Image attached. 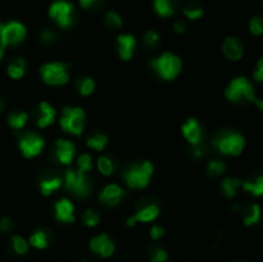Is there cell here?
<instances>
[{
	"label": "cell",
	"instance_id": "obj_21",
	"mask_svg": "<svg viewBox=\"0 0 263 262\" xmlns=\"http://www.w3.org/2000/svg\"><path fill=\"white\" fill-rule=\"evenodd\" d=\"M239 187H241V181L235 178H227L221 183V190L227 198H234Z\"/></svg>",
	"mask_w": 263,
	"mask_h": 262
},
{
	"label": "cell",
	"instance_id": "obj_9",
	"mask_svg": "<svg viewBox=\"0 0 263 262\" xmlns=\"http://www.w3.org/2000/svg\"><path fill=\"white\" fill-rule=\"evenodd\" d=\"M68 66L62 62L44 64L41 67V77L44 82L49 85H64L70 80V75L67 71Z\"/></svg>",
	"mask_w": 263,
	"mask_h": 262
},
{
	"label": "cell",
	"instance_id": "obj_26",
	"mask_svg": "<svg viewBox=\"0 0 263 262\" xmlns=\"http://www.w3.org/2000/svg\"><path fill=\"white\" fill-rule=\"evenodd\" d=\"M108 143V138L104 134H94L87 139V146L95 151H103Z\"/></svg>",
	"mask_w": 263,
	"mask_h": 262
},
{
	"label": "cell",
	"instance_id": "obj_20",
	"mask_svg": "<svg viewBox=\"0 0 263 262\" xmlns=\"http://www.w3.org/2000/svg\"><path fill=\"white\" fill-rule=\"evenodd\" d=\"M241 187H243L244 190L250 193L251 195L260 197V195H263V175L257 176L254 180L244 181V183H241Z\"/></svg>",
	"mask_w": 263,
	"mask_h": 262
},
{
	"label": "cell",
	"instance_id": "obj_24",
	"mask_svg": "<svg viewBox=\"0 0 263 262\" xmlns=\"http://www.w3.org/2000/svg\"><path fill=\"white\" fill-rule=\"evenodd\" d=\"M260 220V207L258 204H251L244 211V224L246 226H251V225L258 224Z\"/></svg>",
	"mask_w": 263,
	"mask_h": 262
},
{
	"label": "cell",
	"instance_id": "obj_42",
	"mask_svg": "<svg viewBox=\"0 0 263 262\" xmlns=\"http://www.w3.org/2000/svg\"><path fill=\"white\" fill-rule=\"evenodd\" d=\"M167 261V252L165 249H158L154 252L153 257H152V262H166Z\"/></svg>",
	"mask_w": 263,
	"mask_h": 262
},
{
	"label": "cell",
	"instance_id": "obj_36",
	"mask_svg": "<svg viewBox=\"0 0 263 262\" xmlns=\"http://www.w3.org/2000/svg\"><path fill=\"white\" fill-rule=\"evenodd\" d=\"M77 165H78V171L85 174L86 171L91 170V167H93V161H91L90 155L84 153V155H81L80 157H78Z\"/></svg>",
	"mask_w": 263,
	"mask_h": 262
},
{
	"label": "cell",
	"instance_id": "obj_18",
	"mask_svg": "<svg viewBox=\"0 0 263 262\" xmlns=\"http://www.w3.org/2000/svg\"><path fill=\"white\" fill-rule=\"evenodd\" d=\"M154 11L163 18L172 17L179 8V0H154Z\"/></svg>",
	"mask_w": 263,
	"mask_h": 262
},
{
	"label": "cell",
	"instance_id": "obj_7",
	"mask_svg": "<svg viewBox=\"0 0 263 262\" xmlns=\"http://www.w3.org/2000/svg\"><path fill=\"white\" fill-rule=\"evenodd\" d=\"M64 185H66V189L70 190L77 198H86L91 190L89 180L85 178V174L80 171H73V170L66 171Z\"/></svg>",
	"mask_w": 263,
	"mask_h": 262
},
{
	"label": "cell",
	"instance_id": "obj_35",
	"mask_svg": "<svg viewBox=\"0 0 263 262\" xmlns=\"http://www.w3.org/2000/svg\"><path fill=\"white\" fill-rule=\"evenodd\" d=\"M12 245L15 252L18 254H25L27 253V250H29V244H27V242L22 236H13Z\"/></svg>",
	"mask_w": 263,
	"mask_h": 262
},
{
	"label": "cell",
	"instance_id": "obj_38",
	"mask_svg": "<svg viewBox=\"0 0 263 262\" xmlns=\"http://www.w3.org/2000/svg\"><path fill=\"white\" fill-rule=\"evenodd\" d=\"M159 43V35L156 31H147L144 35V44L147 47L153 48Z\"/></svg>",
	"mask_w": 263,
	"mask_h": 262
},
{
	"label": "cell",
	"instance_id": "obj_28",
	"mask_svg": "<svg viewBox=\"0 0 263 262\" xmlns=\"http://www.w3.org/2000/svg\"><path fill=\"white\" fill-rule=\"evenodd\" d=\"M30 244L34 245L35 248H39V249H43L48 245V238L47 234L44 233L43 230H38L36 233H34L30 238Z\"/></svg>",
	"mask_w": 263,
	"mask_h": 262
},
{
	"label": "cell",
	"instance_id": "obj_2",
	"mask_svg": "<svg viewBox=\"0 0 263 262\" xmlns=\"http://www.w3.org/2000/svg\"><path fill=\"white\" fill-rule=\"evenodd\" d=\"M149 66L163 80H174L181 71V61L172 53H163L149 62Z\"/></svg>",
	"mask_w": 263,
	"mask_h": 262
},
{
	"label": "cell",
	"instance_id": "obj_19",
	"mask_svg": "<svg viewBox=\"0 0 263 262\" xmlns=\"http://www.w3.org/2000/svg\"><path fill=\"white\" fill-rule=\"evenodd\" d=\"M55 119V109L47 102H43L40 104V117L38 119V125L40 127H47L52 125Z\"/></svg>",
	"mask_w": 263,
	"mask_h": 262
},
{
	"label": "cell",
	"instance_id": "obj_17",
	"mask_svg": "<svg viewBox=\"0 0 263 262\" xmlns=\"http://www.w3.org/2000/svg\"><path fill=\"white\" fill-rule=\"evenodd\" d=\"M55 217L62 222L75 221V207L71 203L70 199H61L55 203Z\"/></svg>",
	"mask_w": 263,
	"mask_h": 262
},
{
	"label": "cell",
	"instance_id": "obj_22",
	"mask_svg": "<svg viewBox=\"0 0 263 262\" xmlns=\"http://www.w3.org/2000/svg\"><path fill=\"white\" fill-rule=\"evenodd\" d=\"M25 68H26V63L22 58H15L8 66V75L12 79L18 80L21 77H24L25 75Z\"/></svg>",
	"mask_w": 263,
	"mask_h": 262
},
{
	"label": "cell",
	"instance_id": "obj_8",
	"mask_svg": "<svg viewBox=\"0 0 263 262\" xmlns=\"http://www.w3.org/2000/svg\"><path fill=\"white\" fill-rule=\"evenodd\" d=\"M26 38V27L17 21L0 24V47L16 45Z\"/></svg>",
	"mask_w": 263,
	"mask_h": 262
},
{
	"label": "cell",
	"instance_id": "obj_39",
	"mask_svg": "<svg viewBox=\"0 0 263 262\" xmlns=\"http://www.w3.org/2000/svg\"><path fill=\"white\" fill-rule=\"evenodd\" d=\"M113 252H114V244H113V242L110 240V239H108L107 242L104 243V245L101 247L99 254L103 257H109V256H112Z\"/></svg>",
	"mask_w": 263,
	"mask_h": 262
},
{
	"label": "cell",
	"instance_id": "obj_16",
	"mask_svg": "<svg viewBox=\"0 0 263 262\" xmlns=\"http://www.w3.org/2000/svg\"><path fill=\"white\" fill-rule=\"evenodd\" d=\"M136 48V40L130 34H123L117 38V50L123 61H128L134 56V50Z\"/></svg>",
	"mask_w": 263,
	"mask_h": 262
},
{
	"label": "cell",
	"instance_id": "obj_25",
	"mask_svg": "<svg viewBox=\"0 0 263 262\" xmlns=\"http://www.w3.org/2000/svg\"><path fill=\"white\" fill-rule=\"evenodd\" d=\"M27 118H29V116L25 112H15V113H11V116L8 117V123L15 130H21L26 125Z\"/></svg>",
	"mask_w": 263,
	"mask_h": 262
},
{
	"label": "cell",
	"instance_id": "obj_49",
	"mask_svg": "<svg viewBox=\"0 0 263 262\" xmlns=\"http://www.w3.org/2000/svg\"><path fill=\"white\" fill-rule=\"evenodd\" d=\"M4 53H6V48L0 47V62H2V59H3V57H4Z\"/></svg>",
	"mask_w": 263,
	"mask_h": 262
},
{
	"label": "cell",
	"instance_id": "obj_1",
	"mask_svg": "<svg viewBox=\"0 0 263 262\" xmlns=\"http://www.w3.org/2000/svg\"><path fill=\"white\" fill-rule=\"evenodd\" d=\"M225 96L232 103H255L257 100L254 87L243 76L231 80L225 90Z\"/></svg>",
	"mask_w": 263,
	"mask_h": 262
},
{
	"label": "cell",
	"instance_id": "obj_34",
	"mask_svg": "<svg viewBox=\"0 0 263 262\" xmlns=\"http://www.w3.org/2000/svg\"><path fill=\"white\" fill-rule=\"evenodd\" d=\"M82 221H84V224L86 226H96L99 224V221H100V216H99V213L96 211L86 210L84 216H82Z\"/></svg>",
	"mask_w": 263,
	"mask_h": 262
},
{
	"label": "cell",
	"instance_id": "obj_33",
	"mask_svg": "<svg viewBox=\"0 0 263 262\" xmlns=\"http://www.w3.org/2000/svg\"><path fill=\"white\" fill-rule=\"evenodd\" d=\"M104 22L108 27L114 30L119 29L122 26V18L116 12H113V11L107 12V15L104 16Z\"/></svg>",
	"mask_w": 263,
	"mask_h": 262
},
{
	"label": "cell",
	"instance_id": "obj_14",
	"mask_svg": "<svg viewBox=\"0 0 263 262\" xmlns=\"http://www.w3.org/2000/svg\"><path fill=\"white\" fill-rule=\"evenodd\" d=\"M124 197V192L119 185L117 184H109L104 189L101 190L99 199L107 206H116L121 202V199Z\"/></svg>",
	"mask_w": 263,
	"mask_h": 262
},
{
	"label": "cell",
	"instance_id": "obj_15",
	"mask_svg": "<svg viewBox=\"0 0 263 262\" xmlns=\"http://www.w3.org/2000/svg\"><path fill=\"white\" fill-rule=\"evenodd\" d=\"M181 130L184 137H185V139L188 140L191 146H198V144H200L203 133H202V127H200L199 122H198L197 119L195 118L188 119L186 123L182 125Z\"/></svg>",
	"mask_w": 263,
	"mask_h": 262
},
{
	"label": "cell",
	"instance_id": "obj_41",
	"mask_svg": "<svg viewBox=\"0 0 263 262\" xmlns=\"http://www.w3.org/2000/svg\"><path fill=\"white\" fill-rule=\"evenodd\" d=\"M13 229V222L9 217H4L0 220V231L3 233H9Z\"/></svg>",
	"mask_w": 263,
	"mask_h": 262
},
{
	"label": "cell",
	"instance_id": "obj_12",
	"mask_svg": "<svg viewBox=\"0 0 263 262\" xmlns=\"http://www.w3.org/2000/svg\"><path fill=\"white\" fill-rule=\"evenodd\" d=\"M222 50L226 58L230 61H239L244 54V45L239 38L230 36L226 38L222 44Z\"/></svg>",
	"mask_w": 263,
	"mask_h": 262
},
{
	"label": "cell",
	"instance_id": "obj_27",
	"mask_svg": "<svg viewBox=\"0 0 263 262\" xmlns=\"http://www.w3.org/2000/svg\"><path fill=\"white\" fill-rule=\"evenodd\" d=\"M182 13L185 16L186 18L189 20H199V18L203 17L204 12H203V9L200 8L199 6L197 4H188L185 8L182 9Z\"/></svg>",
	"mask_w": 263,
	"mask_h": 262
},
{
	"label": "cell",
	"instance_id": "obj_23",
	"mask_svg": "<svg viewBox=\"0 0 263 262\" xmlns=\"http://www.w3.org/2000/svg\"><path fill=\"white\" fill-rule=\"evenodd\" d=\"M62 180L58 176H50V178H45L40 181V189L44 195H49L53 192L58 189L61 187Z\"/></svg>",
	"mask_w": 263,
	"mask_h": 262
},
{
	"label": "cell",
	"instance_id": "obj_10",
	"mask_svg": "<svg viewBox=\"0 0 263 262\" xmlns=\"http://www.w3.org/2000/svg\"><path fill=\"white\" fill-rule=\"evenodd\" d=\"M45 140L40 135L29 131L20 139V149L26 158H34L43 152Z\"/></svg>",
	"mask_w": 263,
	"mask_h": 262
},
{
	"label": "cell",
	"instance_id": "obj_47",
	"mask_svg": "<svg viewBox=\"0 0 263 262\" xmlns=\"http://www.w3.org/2000/svg\"><path fill=\"white\" fill-rule=\"evenodd\" d=\"M174 30L175 32H177V34H184V32L186 31L185 22H182V21H177V22H175Z\"/></svg>",
	"mask_w": 263,
	"mask_h": 262
},
{
	"label": "cell",
	"instance_id": "obj_4",
	"mask_svg": "<svg viewBox=\"0 0 263 262\" xmlns=\"http://www.w3.org/2000/svg\"><path fill=\"white\" fill-rule=\"evenodd\" d=\"M153 170V165L149 161L133 165L124 172V181L133 189H143L149 184Z\"/></svg>",
	"mask_w": 263,
	"mask_h": 262
},
{
	"label": "cell",
	"instance_id": "obj_11",
	"mask_svg": "<svg viewBox=\"0 0 263 262\" xmlns=\"http://www.w3.org/2000/svg\"><path fill=\"white\" fill-rule=\"evenodd\" d=\"M75 144L70 140H64L59 139L57 140L54 147V155L57 157V160L59 161L63 165H70L73 160V156H75Z\"/></svg>",
	"mask_w": 263,
	"mask_h": 262
},
{
	"label": "cell",
	"instance_id": "obj_13",
	"mask_svg": "<svg viewBox=\"0 0 263 262\" xmlns=\"http://www.w3.org/2000/svg\"><path fill=\"white\" fill-rule=\"evenodd\" d=\"M159 215V207L157 204L151 203L147 204V206L142 207L133 217H130L127 220L128 226H134L138 221L142 222H151L153 220H156L157 216Z\"/></svg>",
	"mask_w": 263,
	"mask_h": 262
},
{
	"label": "cell",
	"instance_id": "obj_48",
	"mask_svg": "<svg viewBox=\"0 0 263 262\" xmlns=\"http://www.w3.org/2000/svg\"><path fill=\"white\" fill-rule=\"evenodd\" d=\"M254 104L257 105L258 108H259L260 111H263V99H258V98H257V100H255Z\"/></svg>",
	"mask_w": 263,
	"mask_h": 262
},
{
	"label": "cell",
	"instance_id": "obj_44",
	"mask_svg": "<svg viewBox=\"0 0 263 262\" xmlns=\"http://www.w3.org/2000/svg\"><path fill=\"white\" fill-rule=\"evenodd\" d=\"M40 38L41 41H44V43L52 44L53 41H55V39H57V35H55L53 31H50V30H45V31L41 32Z\"/></svg>",
	"mask_w": 263,
	"mask_h": 262
},
{
	"label": "cell",
	"instance_id": "obj_6",
	"mask_svg": "<svg viewBox=\"0 0 263 262\" xmlns=\"http://www.w3.org/2000/svg\"><path fill=\"white\" fill-rule=\"evenodd\" d=\"M61 126L66 133L80 135L85 127V112L80 107H66L61 118Z\"/></svg>",
	"mask_w": 263,
	"mask_h": 262
},
{
	"label": "cell",
	"instance_id": "obj_51",
	"mask_svg": "<svg viewBox=\"0 0 263 262\" xmlns=\"http://www.w3.org/2000/svg\"><path fill=\"white\" fill-rule=\"evenodd\" d=\"M259 3H260V4H262V6H263V0H259Z\"/></svg>",
	"mask_w": 263,
	"mask_h": 262
},
{
	"label": "cell",
	"instance_id": "obj_45",
	"mask_svg": "<svg viewBox=\"0 0 263 262\" xmlns=\"http://www.w3.org/2000/svg\"><path fill=\"white\" fill-rule=\"evenodd\" d=\"M163 234H165V229H163L162 226H153L152 227V230H151V236L153 239H159V238H162Z\"/></svg>",
	"mask_w": 263,
	"mask_h": 262
},
{
	"label": "cell",
	"instance_id": "obj_52",
	"mask_svg": "<svg viewBox=\"0 0 263 262\" xmlns=\"http://www.w3.org/2000/svg\"><path fill=\"white\" fill-rule=\"evenodd\" d=\"M82 262H86V261H82Z\"/></svg>",
	"mask_w": 263,
	"mask_h": 262
},
{
	"label": "cell",
	"instance_id": "obj_37",
	"mask_svg": "<svg viewBox=\"0 0 263 262\" xmlns=\"http://www.w3.org/2000/svg\"><path fill=\"white\" fill-rule=\"evenodd\" d=\"M108 239H109V236H108L107 234H100V235L95 236V238L90 242V249L93 250V252H95V253H99L101 247L104 245V243L107 242Z\"/></svg>",
	"mask_w": 263,
	"mask_h": 262
},
{
	"label": "cell",
	"instance_id": "obj_30",
	"mask_svg": "<svg viewBox=\"0 0 263 262\" xmlns=\"http://www.w3.org/2000/svg\"><path fill=\"white\" fill-rule=\"evenodd\" d=\"M98 169L105 176H109L114 171V162L109 157H100L98 160Z\"/></svg>",
	"mask_w": 263,
	"mask_h": 262
},
{
	"label": "cell",
	"instance_id": "obj_46",
	"mask_svg": "<svg viewBox=\"0 0 263 262\" xmlns=\"http://www.w3.org/2000/svg\"><path fill=\"white\" fill-rule=\"evenodd\" d=\"M205 153V147L202 146V144H198V146H194V149H193V155L195 156L197 158L199 157H203Z\"/></svg>",
	"mask_w": 263,
	"mask_h": 262
},
{
	"label": "cell",
	"instance_id": "obj_40",
	"mask_svg": "<svg viewBox=\"0 0 263 262\" xmlns=\"http://www.w3.org/2000/svg\"><path fill=\"white\" fill-rule=\"evenodd\" d=\"M80 6L85 9H96L103 4L104 0H78Z\"/></svg>",
	"mask_w": 263,
	"mask_h": 262
},
{
	"label": "cell",
	"instance_id": "obj_29",
	"mask_svg": "<svg viewBox=\"0 0 263 262\" xmlns=\"http://www.w3.org/2000/svg\"><path fill=\"white\" fill-rule=\"evenodd\" d=\"M77 89L81 95L87 96L93 93L94 89H95V82H94L93 79H90V77H85V79H81L78 81Z\"/></svg>",
	"mask_w": 263,
	"mask_h": 262
},
{
	"label": "cell",
	"instance_id": "obj_31",
	"mask_svg": "<svg viewBox=\"0 0 263 262\" xmlns=\"http://www.w3.org/2000/svg\"><path fill=\"white\" fill-rule=\"evenodd\" d=\"M225 170H226V166L222 161H211V162L208 163V169H207V171H208V175L211 176V178H216V176L222 175L223 172H225Z\"/></svg>",
	"mask_w": 263,
	"mask_h": 262
},
{
	"label": "cell",
	"instance_id": "obj_32",
	"mask_svg": "<svg viewBox=\"0 0 263 262\" xmlns=\"http://www.w3.org/2000/svg\"><path fill=\"white\" fill-rule=\"evenodd\" d=\"M249 30L253 35L260 36L263 35V17L260 16H254L249 21Z\"/></svg>",
	"mask_w": 263,
	"mask_h": 262
},
{
	"label": "cell",
	"instance_id": "obj_43",
	"mask_svg": "<svg viewBox=\"0 0 263 262\" xmlns=\"http://www.w3.org/2000/svg\"><path fill=\"white\" fill-rule=\"evenodd\" d=\"M253 77H254L255 81L263 82V58H260L257 62V68H255L254 73H253Z\"/></svg>",
	"mask_w": 263,
	"mask_h": 262
},
{
	"label": "cell",
	"instance_id": "obj_3",
	"mask_svg": "<svg viewBox=\"0 0 263 262\" xmlns=\"http://www.w3.org/2000/svg\"><path fill=\"white\" fill-rule=\"evenodd\" d=\"M213 146L222 155L239 156L243 152L245 142L239 133L222 131L213 139Z\"/></svg>",
	"mask_w": 263,
	"mask_h": 262
},
{
	"label": "cell",
	"instance_id": "obj_5",
	"mask_svg": "<svg viewBox=\"0 0 263 262\" xmlns=\"http://www.w3.org/2000/svg\"><path fill=\"white\" fill-rule=\"evenodd\" d=\"M49 16L62 29H68L75 24L77 13L72 3L67 0H57L50 6Z\"/></svg>",
	"mask_w": 263,
	"mask_h": 262
},
{
	"label": "cell",
	"instance_id": "obj_50",
	"mask_svg": "<svg viewBox=\"0 0 263 262\" xmlns=\"http://www.w3.org/2000/svg\"><path fill=\"white\" fill-rule=\"evenodd\" d=\"M3 109H4V102L2 99H0V113L3 112Z\"/></svg>",
	"mask_w": 263,
	"mask_h": 262
}]
</instances>
